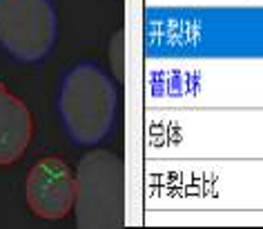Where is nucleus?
<instances>
[{
	"label": "nucleus",
	"instance_id": "nucleus-1",
	"mask_svg": "<svg viewBox=\"0 0 263 229\" xmlns=\"http://www.w3.org/2000/svg\"><path fill=\"white\" fill-rule=\"evenodd\" d=\"M116 114L114 82L96 65H78L61 89V116L71 140L96 145L111 129Z\"/></svg>",
	"mask_w": 263,
	"mask_h": 229
},
{
	"label": "nucleus",
	"instance_id": "nucleus-3",
	"mask_svg": "<svg viewBox=\"0 0 263 229\" xmlns=\"http://www.w3.org/2000/svg\"><path fill=\"white\" fill-rule=\"evenodd\" d=\"M56 40V11L49 0H0V45L14 58L36 63Z\"/></svg>",
	"mask_w": 263,
	"mask_h": 229
},
{
	"label": "nucleus",
	"instance_id": "nucleus-4",
	"mask_svg": "<svg viewBox=\"0 0 263 229\" xmlns=\"http://www.w3.org/2000/svg\"><path fill=\"white\" fill-rule=\"evenodd\" d=\"M76 180L61 158L38 160L27 176V202L38 218L58 220L74 209Z\"/></svg>",
	"mask_w": 263,
	"mask_h": 229
},
{
	"label": "nucleus",
	"instance_id": "nucleus-2",
	"mask_svg": "<svg viewBox=\"0 0 263 229\" xmlns=\"http://www.w3.org/2000/svg\"><path fill=\"white\" fill-rule=\"evenodd\" d=\"M74 212L85 229L123 225V162L111 152H89L76 169Z\"/></svg>",
	"mask_w": 263,
	"mask_h": 229
},
{
	"label": "nucleus",
	"instance_id": "nucleus-5",
	"mask_svg": "<svg viewBox=\"0 0 263 229\" xmlns=\"http://www.w3.org/2000/svg\"><path fill=\"white\" fill-rule=\"evenodd\" d=\"M34 136V120L21 98L0 82V165H11L25 154Z\"/></svg>",
	"mask_w": 263,
	"mask_h": 229
}]
</instances>
